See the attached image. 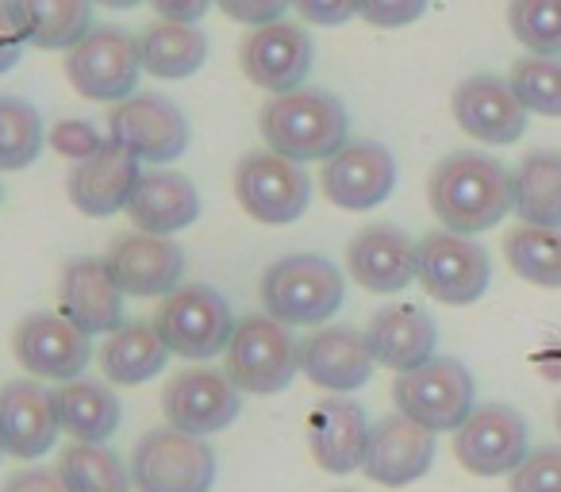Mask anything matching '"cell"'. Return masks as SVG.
I'll return each instance as SVG.
<instances>
[{
  "label": "cell",
  "mask_w": 561,
  "mask_h": 492,
  "mask_svg": "<svg viewBox=\"0 0 561 492\" xmlns=\"http://www.w3.org/2000/svg\"><path fill=\"white\" fill-rule=\"evenodd\" d=\"M427 201L443 231H492L512 211V170L484 150H454L431 170Z\"/></svg>",
  "instance_id": "cell-1"
},
{
  "label": "cell",
  "mask_w": 561,
  "mask_h": 492,
  "mask_svg": "<svg viewBox=\"0 0 561 492\" xmlns=\"http://www.w3.org/2000/svg\"><path fill=\"white\" fill-rule=\"evenodd\" d=\"M257 131L273 155L289 162H328L351 142V116L335 93L305 85L265 101L257 112Z\"/></svg>",
  "instance_id": "cell-2"
},
{
  "label": "cell",
  "mask_w": 561,
  "mask_h": 492,
  "mask_svg": "<svg viewBox=\"0 0 561 492\" xmlns=\"http://www.w3.org/2000/svg\"><path fill=\"white\" fill-rule=\"evenodd\" d=\"M257 297L265 316L285 328H320L343 308L346 277L335 262L320 254H289L262 274Z\"/></svg>",
  "instance_id": "cell-3"
},
{
  "label": "cell",
  "mask_w": 561,
  "mask_h": 492,
  "mask_svg": "<svg viewBox=\"0 0 561 492\" xmlns=\"http://www.w3.org/2000/svg\"><path fill=\"white\" fill-rule=\"evenodd\" d=\"M224 374L250 397L285 392L300 374V343L273 316H242L224 351Z\"/></svg>",
  "instance_id": "cell-4"
},
{
  "label": "cell",
  "mask_w": 561,
  "mask_h": 492,
  "mask_svg": "<svg viewBox=\"0 0 561 492\" xmlns=\"http://www.w3.org/2000/svg\"><path fill=\"white\" fill-rule=\"evenodd\" d=\"M154 328L170 354L185 362H208L227 351L234 335V316L224 293L211 285H181L178 293L162 297Z\"/></svg>",
  "instance_id": "cell-5"
},
{
  "label": "cell",
  "mask_w": 561,
  "mask_h": 492,
  "mask_svg": "<svg viewBox=\"0 0 561 492\" xmlns=\"http://www.w3.org/2000/svg\"><path fill=\"white\" fill-rule=\"evenodd\" d=\"M135 492H211L216 450L208 438L178 427H158L135 443L131 454Z\"/></svg>",
  "instance_id": "cell-6"
},
{
  "label": "cell",
  "mask_w": 561,
  "mask_h": 492,
  "mask_svg": "<svg viewBox=\"0 0 561 492\" xmlns=\"http://www.w3.org/2000/svg\"><path fill=\"white\" fill-rule=\"evenodd\" d=\"M397 412L408 420L438 431H458L477 408V385L473 374L458 358H431L427 366L412 374H397L392 385Z\"/></svg>",
  "instance_id": "cell-7"
},
{
  "label": "cell",
  "mask_w": 561,
  "mask_h": 492,
  "mask_svg": "<svg viewBox=\"0 0 561 492\" xmlns=\"http://www.w3.org/2000/svg\"><path fill=\"white\" fill-rule=\"evenodd\" d=\"M142 73L139 39L119 27H93L78 47L66 50V78L73 93L96 104H119L135 96Z\"/></svg>",
  "instance_id": "cell-8"
},
{
  "label": "cell",
  "mask_w": 561,
  "mask_h": 492,
  "mask_svg": "<svg viewBox=\"0 0 561 492\" xmlns=\"http://www.w3.org/2000/svg\"><path fill=\"white\" fill-rule=\"evenodd\" d=\"M234 196L250 219L265 227H285L305 216L312 204V178L300 162H289L273 150H254L234 170Z\"/></svg>",
  "instance_id": "cell-9"
},
{
  "label": "cell",
  "mask_w": 561,
  "mask_h": 492,
  "mask_svg": "<svg viewBox=\"0 0 561 492\" xmlns=\"http://www.w3.org/2000/svg\"><path fill=\"white\" fill-rule=\"evenodd\" d=\"M108 139L147 165H170L188 150V119L170 96L135 93L108 112Z\"/></svg>",
  "instance_id": "cell-10"
},
{
  "label": "cell",
  "mask_w": 561,
  "mask_h": 492,
  "mask_svg": "<svg viewBox=\"0 0 561 492\" xmlns=\"http://www.w3.org/2000/svg\"><path fill=\"white\" fill-rule=\"evenodd\" d=\"M415 282L435 297L438 305H477L489 293L492 266L481 242L469 234L431 231L420 239V277Z\"/></svg>",
  "instance_id": "cell-11"
},
{
  "label": "cell",
  "mask_w": 561,
  "mask_h": 492,
  "mask_svg": "<svg viewBox=\"0 0 561 492\" xmlns=\"http://www.w3.org/2000/svg\"><path fill=\"white\" fill-rule=\"evenodd\" d=\"M530 454L527 420L512 404H481L454 431V458L473 477H512Z\"/></svg>",
  "instance_id": "cell-12"
},
{
  "label": "cell",
  "mask_w": 561,
  "mask_h": 492,
  "mask_svg": "<svg viewBox=\"0 0 561 492\" xmlns=\"http://www.w3.org/2000/svg\"><path fill=\"white\" fill-rule=\"evenodd\" d=\"M12 354L35 381H78L93 362L89 335L62 312H35L16 323Z\"/></svg>",
  "instance_id": "cell-13"
},
{
  "label": "cell",
  "mask_w": 561,
  "mask_h": 492,
  "mask_svg": "<svg viewBox=\"0 0 561 492\" xmlns=\"http://www.w3.org/2000/svg\"><path fill=\"white\" fill-rule=\"evenodd\" d=\"M162 412L170 427L185 435H216L227 431L242 412V392L224 369L211 366H188L162 389Z\"/></svg>",
  "instance_id": "cell-14"
},
{
  "label": "cell",
  "mask_w": 561,
  "mask_h": 492,
  "mask_svg": "<svg viewBox=\"0 0 561 492\" xmlns=\"http://www.w3.org/2000/svg\"><path fill=\"white\" fill-rule=\"evenodd\" d=\"M239 62L247 81H254L257 89H265L273 96H285L293 89H305L308 73H312L316 62L312 35L300 24H289V20L254 27L250 39L242 43Z\"/></svg>",
  "instance_id": "cell-15"
},
{
  "label": "cell",
  "mask_w": 561,
  "mask_h": 492,
  "mask_svg": "<svg viewBox=\"0 0 561 492\" xmlns=\"http://www.w3.org/2000/svg\"><path fill=\"white\" fill-rule=\"evenodd\" d=\"M323 196L343 211H369L389 201L397 185V162L389 147L374 139H351L335 158L323 162Z\"/></svg>",
  "instance_id": "cell-16"
},
{
  "label": "cell",
  "mask_w": 561,
  "mask_h": 492,
  "mask_svg": "<svg viewBox=\"0 0 561 492\" xmlns=\"http://www.w3.org/2000/svg\"><path fill=\"white\" fill-rule=\"evenodd\" d=\"M346 274L377 297H397L420 277V242L397 224L362 227L346 247Z\"/></svg>",
  "instance_id": "cell-17"
},
{
  "label": "cell",
  "mask_w": 561,
  "mask_h": 492,
  "mask_svg": "<svg viewBox=\"0 0 561 492\" xmlns=\"http://www.w3.org/2000/svg\"><path fill=\"white\" fill-rule=\"evenodd\" d=\"M104 262L124 297H170L185 277V251L170 234H124L108 247Z\"/></svg>",
  "instance_id": "cell-18"
},
{
  "label": "cell",
  "mask_w": 561,
  "mask_h": 492,
  "mask_svg": "<svg viewBox=\"0 0 561 492\" xmlns=\"http://www.w3.org/2000/svg\"><path fill=\"white\" fill-rule=\"evenodd\" d=\"M431 466H435V431L400 412L374 423L366 461H362V473L369 481L385 484V489H404V484L427 477Z\"/></svg>",
  "instance_id": "cell-19"
},
{
  "label": "cell",
  "mask_w": 561,
  "mask_h": 492,
  "mask_svg": "<svg viewBox=\"0 0 561 492\" xmlns=\"http://www.w3.org/2000/svg\"><path fill=\"white\" fill-rule=\"evenodd\" d=\"M62 423L58 400L43 381H9L0 389V446L20 461H35L55 450Z\"/></svg>",
  "instance_id": "cell-20"
},
{
  "label": "cell",
  "mask_w": 561,
  "mask_h": 492,
  "mask_svg": "<svg viewBox=\"0 0 561 492\" xmlns=\"http://www.w3.org/2000/svg\"><path fill=\"white\" fill-rule=\"evenodd\" d=\"M374 351H369L366 331L358 328H320L300 343V374L335 397H351V392L366 389L374 377Z\"/></svg>",
  "instance_id": "cell-21"
},
{
  "label": "cell",
  "mask_w": 561,
  "mask_h": 492,
  "mask_svg": "<svg viewBox=\"0 0 561 492\" xmlns=\"http://www.w3.org/2000/svg\"><path fill=\"white\" fill-rule=\"evenodd\" d=\"M454 119L477 142L489 147H512L527 131V108L515 96L512 81L492 73H473L454 89Z\"/></svg>",
  "instance_id": "cell-22"
},
{
  "label": "cell",
  "mask_w": 561,
  "mask_h": 492,
  "mask_svg": "<svg viewBox=\"0 0 561 492\" xmlns=\"http://www.w3.org/2000/svg\"><path fill=\"white\" fill-rule=\"evenodd\" d=\"M139 178H142L139 158L108 139L93 158L73 162L70 178H66V193H70L73 208L81 216L108 219L116 211H127V201H131Z\"/></svg>",
  "instance_id": "cell-23"
},
{
  "label": "cell",
  "mask_w": 561,
  "mask_h": 492,
  "mask_svg": "<svg viewBox=\"0 0 561 492\" xmlns=\"http://www.w3.org/2000/svg\"><path fill=\"white\" fill-rule=\"evenodd\" d=\"M374 423L366 420V408L351 397H323L308 415V446L323 473L346 477L362 469Z\"/></svg>",
  "instance_id": "cell-24"
},
{
  "label": "cell",
  "mask_w": 561,
  "mask_h": 492,
  "mask_svg": "<svg viewBox=\"0 0 561 492\" xmlns=\"http://www.w3.org/2000/svg\"><path fill=\"white\" fill-rule=\"evenodd\" d=\"M58 305L89 339L112 335L124 323V289L104 259H70L58 277Z\"/></svg>",
  "instance_id": "cell-25"
},
{
  "label": "cell",
  "mask_w": 561,
  "mask_h": 492,
  "mask_svg": "<svg viewBox=\"0 0 561 492\" xmlns=\"http://www.w3.org/2000/svg\"><path fill=\"white\" fill-rule=\"evenodd\" d=\"M369 351H374L377 366H389L397 374H412V369L427 366L438 358V328L423 308L415 305H385L369 316Z\"/></svg>",
  "instance_id": "cell-26"
},
{
  "label": "cell",
  "mask_w": 561,
  "mask_h": 492,
  "mask_svg": "<svg viewBox=\"0 0 561 492\" xmlns=\"http://www.w3.org/2000/svg\"><path fill=\"white\" fill-rule=\"evenodd\" d=\"M127 216L147 234H178L196 224L201 216V193L178 170H147L135 181V193L127 201Z\"/></svg>",
  "instance_id": "cell-27"
},
{
  "label": "cell",
  "mask_w": 561,
  "mask_h": 492,
  "mask_svg": "<svg viewBox=\"0 0 561 492\" xmlns=\"http://www.w3.org/2000/svg\"><path fill=\"white\" fill-rule=\"evenodd\" d=\"M93 0H9L27 47L70 50L93 32Z\"/></svg>",
  "instance_id": "cell-28"
},
{
  "label": "cell",
  "mask_w": 561,
  "mask_h": 492,
  "mask_svg": "<svg viewBox=\"0 0 561 492\" xmlns=\"http://www.w3.org/2000/svg\"><path fill=\"white\" fill-rule=\"evenodd\" d=\"M104 377L112 385H142L158 377L170 362V346L162 343L154 323L147 320H127L119 323L112 335H104V346L96 354Z\"/></svg>",
  "instance_id": "cell-29"
},
{
  "label": "cell",
  "mask_w": 561,
  "mask_h": 492,
  "mask_svg": "<svg viewBox=\"0 0 561 492\" xmlns=\"http://www.w3.org/2000/svg\"><path fill=\"white\" fill-rule=\"evenodd\" d=\"M58 400V423L73 443H108L124 420V404L104 381L78 377L55 389Z\"/></svg>",
  "instance_id": "cell-30"
},
{
  "label": "cell",
  "mask_w": 561,
  "mask_h": 492,
  "mask_svg": "<svg viewBox=\"0 0 561 492\" xmlns=\"http://www.w3.org/2000/svg\"><path fill=\"white\" fill-rule=\"evenodd\" d=\"M512 211L523 224L561 227V150H530L515 165Z\"/></svg>",
  "instance_id": "cell-31"
},
{
  "label": "cell",
  "mask_w": 561,
  "mask_h": 492,
  "mask_svg": "<svg viewBox=\"0 0 561 492\" xmlns=\"http://www.w3.org/2000/svg\"><path fill=\"white\" fill-rule=\"evenodd\" d=\"M139 58L150 78L181 81L193 78L208 62V35L196 24H170L158 20L139 35Z\"/></svg>",
  "instance_id": "cell-32"
},
{
  "label": "cell",
  "mask_w": 561,
  "mask_h": 492,
  "mask_svg": "<svg viewBox=\"0 0 561 492\" xmlns=\"http://www.w3.org/2000/svg\"><path fill=\"white\" fill-rule=\"evenodd\" d=\"M504 259L523 282L561 289V227L519 224L504 234Z\"/></svg>",
  "instance_id": "cell-33"
},
{
  "label": "cell",
  "mask_w": 561,
  "mask_h": 492,
  "mask_svg": "<svg viewBox=\"0 0 561 492\" xmlns=\"http://www.w3.org/2000/svg\"><path fill=\"white\" fill-rule=\"evenodd\" d=\"M58 473L70 492H135L131 469L104 443H70L58 454Z\"/></svg>",
  "instance_id": "cell-34"
},
{
  "label": "cell",
  "mask_w": 561,
  "mask_h": 492,
  "mask_svg": "<svg viewBox=\"0 0 561 492\" xmlns=\"http://www.w3.org/2000/svg\"><path fill=\"white\" fill-rule=\"evenodd\" d=\"M47 147L43 116L20 96H0V173L24 170Z\"/></svg>",
  "instance_id": "cell-35"
},
{
  "label": "cell",
  "mask_w": 561,
  "mask_h": 492,
  "mask_svg": "<svg viewBox=\"0 0 561 492\" xmlns=\"http://www.w3.org/2000/svg\"><path fill=\"white\" fill-rule=\"evenodd\" d=\"M507 27L535 58H561V0H512Z\"/></svg>",
  "instance_id": "cell-36"
},
{
  "label": "cell",
  "mask_w": 561,
  "mask_h": 492,
  "mask_svg": "<svg viewBox=\"0 0 561 492\" xmlns=\"http://www.w3.org/2000/svg\"><path fill=\"white\" fill-rule=\"evenodd\" d=\"M512 89L519 104L535 116L561 119V58H519L512 70Z\"/></svg>",
  "instance_id": "cell-37"
},
{
  "label": "cell",
  "mask_w": 561,
  "mask_h": 492,
  "mask_svg": "<svg viewBox=\"0 0 561 492\" xmlns=\"http://www.w3.org/2000/svg\"><path fill=\"white\" fill-rule=\"evenodd\" d=\"M512 492H561V446H538L512 473Z\"/></svg>",
  "instance_id": "cell-38"
},
{
  "label": "cell",
  "mask_w": 561,
  "mask_h": 492,
  "mask_svg": "<svg viewBox=\"0 0 561 492\" xmlns=\"http://www.w3.org/2000/svg\"><path fill=\"white\" fill-rule=\"evenodd\" d=\"M104 142L108 139H104L89 119H58L47 135V147H55V155L70 158V162H85V158H93Z\"/></svg>",
  "instance_id": "cell-39"
},
{
  "label": "cell",
  "mask_w": 561,
  "mask_h": 492,
  "mask_svg": "<svg viewBox=\"0 0 561 492\" xmlns=\"http://www.w3.org/2000/svg\"><path fill=\"white\" fill-rule=\"evenodd\" d=\"M427 4L431 0H358V16L366 20V24L392 32V27L415 24V20L427 12Z\"/></svg>",
  "instance_id": "cell-40"
},
{
  "label": "cell",
  "mask_w": 561,
  "mask_h": 492,
  "mask_svg": "<svg viewBox=\"0 0 561 492\" xmlns=\"http://www.w3.org/2000/svg\"><path fill=\"white\" fill-rule=\"evenodd\" d=\"M216 4L224 9L227 20H234V24L265 27V24H277L297 0H216Z\"/></svg>",
  "instance_id": "cell-41"
},
{
  "label": "cell",
  "mask_w": 561,
  "mask_h": 492,
  "mask_svg": "<svg viewBox=\"0 0 561 492\" xmlns=\"http://www.w3.org/2000/svg\"><path fill=\"white\" fill-rule=\"evenodd\" d=\"M297 12L316 27H339L358 16V0H297Z\"/></svg>",
  "instance_id": "cell-42"
},
{
  "label": "cell",
  "mask_w": 561,
  "mask_h": 492,
  "mask_svg": "<svg viewBox=\"0 0 561 492\" xmlns=\"http://www.w3.org/2000/svg\"><path fill=\"white\" fill-rule=\"evenodd\" d=\"M0 492H70L62 481L58 469H47V466H32V469H20L4 481Z\"/></svg>",
  "instance_id": "cell-43"
},
{
  "label": "cell",
  "mask_w": 561,
  "mask_h": 492,
  "mask_svg": "<svg viewBox=\"0 0 561 492\" xmlns=\"http://www.w3.org/2000/svg\"><path fill=\"white\" fill-rule=\"evenodd\" d=\"M24 35H20L16 20H12L9 0H0V73H9L12 66L24 58Z\"/></svg>",
  "instance_id": "cell-44"
},
{
  "label": "cell",
  "mask_w": 561,
  "mask_h": 492,
  "mask_svg": "<svg viewBox=\"0 0 561 492\" xmlns=\"http://www.w3.org/2000/svg\"><path fill=\"white\" fill-rule=\"evenodd\" d=\"M147 4L162 20H170V24H196V20L208 16V9L216 0H147Z\"/></svg>",
  "instance_id": "cell-45"
},
{
  "label": "cell",
  "mask_w": 561,
  "mask_h": 492,
  "mask_svg": "<svg viewBox=\"0 0 561 492\" xmlns=\"http://www.w3.org/2000/svg\"><path fill=\"white\" fill-rule=\"evenodd\" d=\"M93 4H104V9H119V12H127V9H139L142 0H93Z\"/></svg>",
  "instance_id": "cell-46"
},
{
  "label": "cell",
  "mask_w": 561,
  "mask_h": 492,
  "mask_svg": "<svg viewBox=\"0 0 561 492\" xmlns=\"http://www.w3.org/2000/svg\"><path fill=\"white\" fill-rule=\"evenodd\" d=\"M553 423H558V431H561V404H558V420H553Z\"/></svg>",
  "instance_id": "cell-47"
},
{
  "label": "cell",
  "mask_w": 561,
  "mask_h": 492,
  "mask_svg": "<svg viewBox=\"0 0 561 492\" xmlns=\"http://www.w3.org/2000/svg\"><path fill=\"white\" fill-rule=\"evenodd\" d=\"M0 458H4V446H0Z\"/></svg>",
  "instance_id": "cell-48"
}]
</instances>
